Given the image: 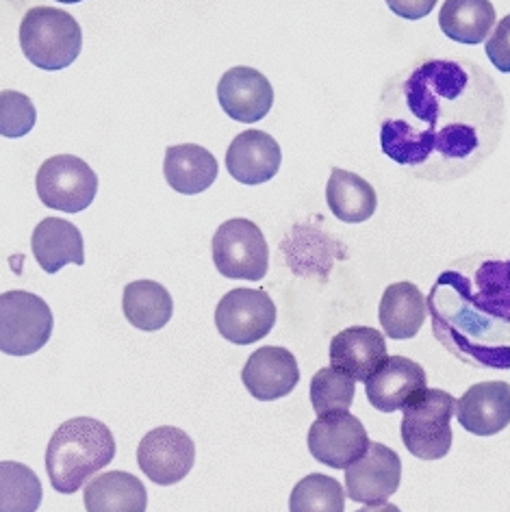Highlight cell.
Returning a JSON list of instances; mask_svg holds the SVG:
<instances>
[{
    "label": "cell",
    "mask_w": 510,
    "mask_h": 512,
    "mask_svg": "<svg viewBox=\"0 0 510 512\" xmlns=\"http://www.w3.org/2000/svg\"><path fill=\"white\" fill-rule=\"evenodd\" d=\"M504 96L474 61L424 57L387 81L380 96V148L424 181H456L495 152Z\"/></svg>",
    "instance_id": "cell-1"
},
{
    "label": "cell",
    "mask_w": 510,
    "mask_h": 512,
    "mask_svg": "<svg viewBox=\"0 0 510 512\" xmlns=\"http://www.w3.org/2000/svg\"><path fill=\"white\" fill-rule=\"evenodd\" d=\"M426 309L432 332L454 356L510 369V261L476 256L441 272Z\"/></svg>",
    "instance_id": "cell-2"
},
{
    "label": "cell",
    "mask_w": 510,
    "mask_h": 512,
    "mask_svg": "<svg viewBox=\"0 0 510 512\" xmlns=\"http://www.w3.org/2000/svg\"><path fill=\"white\" fill-rule=\"evenodd\" d=\"M116 458L113 432L92 417H74L61 424L46 447V471L53 489L72 495Z\"/></svg>",
    "instance_id": "cell-3"
},
{
    "label": "cell",
    "mask_w": 510,
    "mask_h": 512,
    "mask_svg": "<svg viewBox=\"0 0 510 512\" xmlns=\"http://www.w3.org/2000/svg\"><path fill=\"white\" fill-rule=\"evenodd\" d=\"M20 48L31 66L48 72L63 70L81 55V24L63 9L33 7L20 22Z\"/></svg>",
    "instance_id": "cell-4"
},
{
    "label": "cell",
    "mask_w": 510,
    "mask_h": 512,
    "mask_svg": "<svg viewBox=\"0 0 510 512\" xmlns=\"http://www.w3.org/2000/svg\"><path fill=\"white\" fill-rule=\"evenodd\" d=\"M456 415L454 395L441 389H426L422 398L404 408L402 443L415 458L439 460L452 447V417Z\"/></svg>",
    "instance_id": "cell-5"
},
{
    "label": "cell",
    "mask_w": 510,
    "mask_h": 512,
    "mask_svg": "<svg viewBox=\"0 0 510 512\" xmlns=\"http://www.w3.org/2000/svg\"><path fill=\"white\" fill-rule=\"evenodd\" d=\"M55 317L44 298L31 291L0 293V352L31 356L53 335Z\"/></svg>",
    "instance_id": "cell-6"
},
{
    "label": "cell",
    "mask_w": 510,
    "mask_h": 512,
    "mask_svg": "<svg viewBox=\"0 0 510 512\" xmlns=\"http://www.w3.org/2000/svg\"><path fill=\"white\" fill-rule=\"evenodd\" d=\"M211 252L213 263L224 278L257 283L270 267V248L263 230L246 217H235L215 230Z\"/></svg>",
    "instance_id": "cell-7"
},
{
    "label": "cell",
    "mask_w": 510,
    "mask_h": 512,
    "mask_svg": "<svg viewBox=\"0 0 510 512\" xmlns=\"http://www.w3.org/2000/svg\"><path fill=\"white\" fill-rule=\"evenodd\" d=\"M35 187L44 207L63 213H81L96 198L98 176L83 159L57 155L42 163Z\"/></svg>",
    "instance_id": "cell-8"
},
{
    "label": "cell",
    "mask_w": 510,
    "mask_h": 512,
    "mask_svg": "<svg viewBox=\"0 0 510 512\" xmlns=\"http://www.w3.org/2000/svg\"><path fill=\"white\" fill-rule=\"evenodd\" d=\"M276 324L274 300L263 289H233L215 309L220 335L235 345H250L270 335Z\"/></svg>",
    "instance_id": "cell-9"
},
{
    "label": "cell",
    "mask_w": 510,
    "mask_h": 512,
    "mask_svg": "<svg viewBox=\"0 0 510 512\" xmlns=\"http://www.w3.org/2000/svg\"><path fill=\"white\" fill-rule=\"evenodd\" d=\"M369 434L361 419L348 411L328 413L317 417L311 428L306 445L317 463L333 469H346L359 460L369 447Z\"/></svg>",
    "instance_id": "cell-10"
},
{
    "label": "cell",
    "mask_w": 510,
    "mask_h": 512,
    "mask_svg": "<svg viewBox=\"0 0 510 512\" xmlns=\"http://www.w3.org/2000/svg\"><path fill=\"white\" fill-rule=\"evenodd\" d=\"M139 469L159 486H170L187 478L196 463V445L189 434L174 426L150 430L137 447Z\"/></svg>",
    "instance_id": "cell-11"
},
{
    "label": "cell",
    "mask_w": 510,
    "mask_h": 512,
    "mask_svg": "<svg viewBox=\"0 0 510 512\" xmlns=\"http://www.w3.org/2000/svg\"><path fill=\"white\" fill-rule=\"evenodd\" d=\"M400 480L402 460L382 443H369L367 452L346 467V489L356 504H385L400 489Z\"/></svg>",
    "instance_id": "cell-12"
},
{
    "label": "cell",
    "mask_w": 510,
    "mask_h": 512,
    "mask_svg": "<svg viewBox=\"0 0 510 512\" xmlns=\"http://www.w3.org/2000/svg\"><path fill=\"white\" fill-rule=\"evenodd\" d=\"M424 367L406 356H389L376 374L365 382L367 400L378 413L404 411L426 393Z\"/></svg>",
    "instance_id": "cell-13"
},
{
    "label": "cell",
    "mask_w": 510,
    "mask_h": 512,
    "mask_svg": "<svg viewBox=\"0 0 510 512\" xmlns=\"http://www.w3.org/2000/svg\"><path fill=\"white\" fill-rule=\"evenodd\" d=\"M241 382L254 400L274 402L298 387L300 367L296 356L287 348L265 345L250 354L244 371H241Z\"/></svg>",
    "instance_id": "cell-14"
},
{
    "label": "cell",
    "mask_w": 510,
    "mask_h": 512,
    "mask_svg": "<svg viewBox=\"0 0 510 512\" xmlns=\"http://www.w3.org/2000/svg\"><path fill=\"white\" fill-rule=\"evenodd\" d=\"M218 100L228 118L254 124L272 111L274 87L259 70L237 66L220 79Z\"/></svg>",
    "instance_id": "cell-15"
},
{
    "label": "cell",
    "mask_w": 510,
    "mask_h": 512,
    "mask_svg": "<svg viewBox=\"0 0 510 512\" xmlns=\"http://www.w3.org/2000/svg\"><path fill=\"white\" fill-rule=\"evenodd\" d=\"M387 341L382 332L367 326L341 330L330 341V363L354 382H367L387 361Z\"/></svg>",
    "instance_id": "cell-16"
},
{
    "label": "cell",
    "mask_w": 510,
    "mask_h": 512,
    "mask_svg": "<svg viewBox=\"0 0 510 512\" xmlns=\"http://www.w3.org/2000/svg\"><path fill=\"white\" fill-rule=\"evenodd\" d=\"M456 419L476 437H493L510 426V384L502 380L480 382L456 402Z\"/></svg>",
    "instance_id": "cell-17"
},
{
    "label": "cell",
    "mask_w": 510,
    "mask_h": 512,
    "mask_svg": "<svg viewBox=\"0 0 510 512\" xmlns=\"http://www.w3.org/2000/svg\"><path fill=\"white\" fill-rule=\"evenodd\" d=\"M283 152L265 131L239 133L226 152V170L241 185H263L278 174Z\"/></svg>",
    "instance_id": "cell-18"
},
{
    "label": "cell",
    "mask_w": 510,
    "mask_h": 512,
    "mask_svg": "<svg viewBox=\"0 0 510 512\" xmlns=\"http://www.w3.org/2000/svg\"><path fill=\"white\" fill-rule=\"evenodd\" d=\"M31 248L37 265L46 274H57L66 265L85 263L81 230L61 217H46L35 226Z\"/></svg>",
    "instance_id": "cell-19"
},
{
    "label": "cell",
    "mask_w": 510,
    "mask_h": 512,
    "mask_svg": "<svg viewBox=\"0 0 510 512\" xmlns=\"http://www.w3.org/2000/svg\"><path fill=\"white\" fill-rule=\"evenodd\" d=\"M220 165L207 148L198 144L170 146L165 150L163 174L168 185L185 196H196L207 191L218 178Z\"/></svg>",
    "instance_id": "cell-20"
},
{
    "label": "cell",
    "mask_w": 510,
    "mask_h": 512,
    "mask_svg": "<svg viewBox=\"0 0 510 512\" xmlns=\"http://www.w3.org/2000/svg\"><path fill=\"white\" fill-rule=\"evenodd\" d=\"M426 298L413 283H395L382 293L378 319L385 335L395 341L413 339L426 322Z\"/></svg>",
    "instance_id": "cell-21"
},
{
    "label": "cell",
    "mask_w": 510,
    "mask_h": 512,
    "mask_svg": "<svg viewBox=\"0 0 510 512\" xmlns=\"http://www.w3.org/2000/svg\"><path fill=\"white\" fill-rule=\"evenodd\" d=\"M87 512H146L148 491L129 471H107L85 486Z\"/></svg>",
    "instance_id": "cell-22"
},
{
    "label": "cell",
    "mask_w": 510,
    "mask_h": 512,
    "mask_svg": "<svg viewBox=\"0 0 510 512\" xmlns=\"http://www.w3.org/2000/svg\"><path fill=\"white\" fill-rule=\"evenodd\" d=\"M326 202L337 220L346 224H361L376 213L378 198L374 187L359 174L335 168L326 185Z\"/></svg>",
    "instance_id": "cell-23"
},
{
    "label": "cell",
    "mask_w": 510,
    "mask_h": 512,
    "mask_svg": "<svg viewBox=\"0 0 510 512\" xmlns=\"http://www.w3.org/2000/svg\"><path fill=\"white\" fill-rule=\"evenodd\" d=\"M439 27L452 42L478 46L495 27V7L491 0H445Z\"/></svg>",
    "instance_id": "cell-24"
},
{
    "label": "cell",
    "mask_w": 510,
    "mask_h": 512,
    "mask_svg": "<svg viewBox=\"0 0 510 512\" xmlns=\"http://www.w3.org/2000/svg\"><path fill=\"white\" fill-rule=\"evenodd\" d=\"M122 311L131 326L155 332L168 326L174 313V302L170 291L155 280H135L124 287Z\"/></svg>",
    "instance_id": "cell-25"
},
{
    "label": "cell",
    "mask_w": 510,
    "mask_h": 512,
    "mask_svg": "<svg viewBox=\"0 0 510 512\" xmlns=\"http://www.w3.org/2000/svg\"><path fill=\"white\" fill-rule=\"evenodd\" d=\"M42 497V482L31 467L16 460L0 463V512H37Z\"/></svg>",
    "instance_id": "cell-26"
},
{
    "label": "cell",
    "mask_w": 510,
    "mask_h": 512,
    "mask_svg": "<svg viewBox=\"0 0 510 512\" xmlns=\"http://www.w3.org/2000/svg\"><path fill=\"white\" fill-rule=\"evenodd\" d=\"M346 495L335 478L324 473H311L293 486L289 497V512H343Z\"/></svg>",
    "instance_id": "cell-27"
},
{
    "label": "cell",
    "mask_w": 510,
    "mask_h": 512,
    "mask_svg": "<svg viewBox=\"0 0 510 512\" xmlns=\"http://www.w3.org/2000/svg\"><path fill=\"white\" fill-rule=\"evenodd\" d=\"M356 393V382L333 367H324L311 378V406L320 415L350 411Z\"/></svg>",
    "instance_id": "cell-28"
},
{
    "label": "cell",
    "mask_w": 510,
    "mask_h": 512,
    "mask_svg": "<svg viewBox=\"0 0 510 512\" xmlns=\"http://www.w3.org/2000/svg\"><path fill=\"white\" fill-rule=\"evenodd\" d=\"M37 122V111L29 96L14 89L0 92V135L18 139L29 135Z\"/></svg>",
    "instance_id": "cell-29"
},
{
    "label": "cell",
    "mask_w": 510,
    "mask_h": 512,
    "mask_svg": "<svg viewBox=\"0 0 510 512\" xmlns=\"http://www.w3.org/2000/svg\"><path fill=\"white\" fill-rule=\"evenodd\" d=\"M484 50H487V57L497 70L510 74V14L493 29Z\"/></svg>",
    "instance_id": "cell-30"
},
{
    "label": "cell",
    "mask_w": 510,
    "mask_h": 512,
    "mask_svg": "<svg viewBox=\"0 0 510 512\" xmlns=\"http://www.w3.org/2000/svg\"><path fill=\"white\" fill-rule=\"evenodd\" d=\"M389 9L404 20H422L437 7V0H387Z\"/></svg>",
    "instance_id": "cell-31"
},
{
    "label": "cell",
    "mask_w": 510,
    "mask_h": 512,
    "mask_svg": "<svg viewBox=\"0 0 510 512\" xmlns=\"http://www.w3.org/2000/svg\"><path fill=\"white\" fill-rule=\"evenodd\" d=\"M359 512H402V510L398 506L385 502V504H378V506H367V508H363Z\"/></svg>",
    "instance_id": "cell-32"
},
{
    "label": "cell",
    "mask_w": 510,
    "mask_h": 512,
    "mask_svg": "<svg viewBox=\"0 0 510 512\" xmlns=\"http://www.w3.org/2000/svg\"><path fill=\"white\" fill-rule=\"evenodd\" d=\"M57 3H66V5H76V3H83V0H57Z\"/></svg>",
    "instance_id": "cell-33"
}]
</instances>
